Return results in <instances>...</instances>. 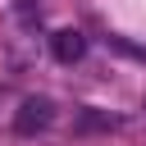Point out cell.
Instances as JSON below:
<instances>
[{
    "instance_id": "6da1fadb",
    "label": "cell",
    "mask_w": 146,
    "mask_h": 146,
    "mask_svg": "<svg viewBox=\"0 0 146 146\" xmlns=\"http://www.w3.org/2000/svg\"><path fill=\"white\" fill-rule=\"evenodd\" d=\"M55 123V100L50 96H27L23 105H18V114H14V132L18 137H36V132H46Z\"/></svg>"
},
{
    "instance_id": "7a4b0ae2",
    "label": "cell",
    "mask_w": 146,
    "mask_h": 146,
    "mask_svg": "<svg viewBox=\"0 0 146 146\" xmlns=\"http://www.w3.org/2000/svg\"><path fill=\"white\" fill-rule=\"evenodd\" d=\"M50 55H55L59 64H78V59L87 55V36H82L78 27H59V32L50 36Z\"/></svg>"
}]
</instances>
